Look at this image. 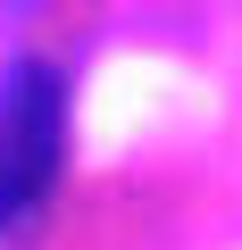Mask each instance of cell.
Returning a JSON list of instances; mask_svg holds the SVG:
<instances>
[{
    "instance_id": "1",
    "label": "cell",
    "mask_w": 242,
    "mask_h": 250,
    "mask_svg": "<svg viewBox=\"0 0 242 250\" xmlns=\"http://www.w3.org/2000/svg\"><path fill=\"white\" fill-rule=\"evenodd\" d=\"M67 159V92L42 59H17L0 75V233H17Z\"/></svg>"
}]
</instances>
